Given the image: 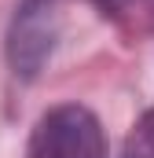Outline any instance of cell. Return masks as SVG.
I'll return each instance as SVG.
<instances>
[{
	"label": "cell",
	"mask_w": 154,
	"mask_h": 158,
	"mask_svg": "<svg viewBox=\"0 0 154 158\" xmlns=\"http://www.w3.org/2000/svg\"><path fill=\"white\" fill-rule=\"evenodd\" d=\"M26 158H107V132L88 107L59 103L37 118Z\"/></svg>",
	"instance_id": "6da1fadb"
}]
</instances>
